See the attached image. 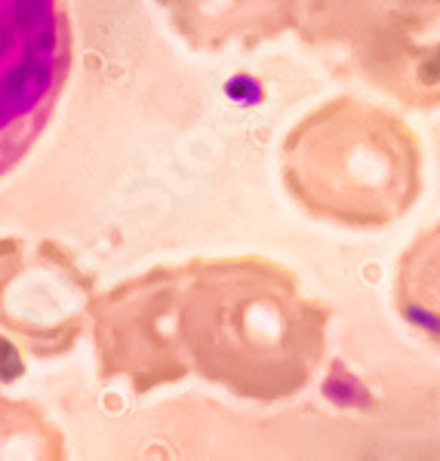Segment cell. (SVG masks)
I'll return each mask as SVG.
<instances>
[{
  "label": "cell",
  "instance_id": "277c9868",
  "mask_svg": "<svg viewBox=\"0 0 440 461\" xmlns=\"http://www.w3.org/2000/svg\"><path fill=\"white\" fill-rule=\"evenodd\" d=\"M71 65L74 28L65 0H0V178L47 130Z\"/></svg>",
  "mask_w": 440,
  "mask_h": 461
},
{
  "label": "cell",
  "instance_id": "7a4b0ae2",
  "mask_svg": "<svg viewBox=\"0 0 440 461\" xmlns=\"http://www.w3.org/2000/svg\"><path fill=\"white\" fill-rule=\"evenodd\" d=\"M287 182L308 210L379 225L413 200V139L382 111L335 102L289 136Z\"/></svg>",
  "mask_w": 440,
  "mask_h": 461
},
{
  "label": "cell",
  "instance_id": "3957f363",
  "mask_svg": "<svg viewBox=\"0 0 440 461\" xmlns=\"http://www.w3.org/2000/svg\"><path fill=\"white\" fill-rule=\"evenodd\" d=\"M311 41L400 99L440 102V0H296Z\"/></svg>",
  "mask_w": 440,
  "mask_h": 461
},
{
  "label": "cell",
  "instance_id": "6da1fadb",
  "mask_svg": "<svg viewBox=\"0 0 440 461\" xmlns=\"http://www.w3.org/2000/svg\"><path fill=\"white\" fill-rule=\"evenodd\" d=\"M320 317L274 265L197 262L176 271V345L185 373L243 397H280L308 378Z\"/></svg>",
  "mask_w": 440,
  "mask_h": 461
},
{
  "label": "cell",
  "instance_id": "5b68a950",
  "mask_svg": "<svg viewBox=\"0 0 440 461\" xmlns=\"http://www.w3.org/2000/svg\"><path fill=\"white\" fill-rule=\"evenodd\" d=\"M102 378H130L139 391L185 375L176 345V267L148 271L96 299Z\"/></svg>",
  "mask_w": 440,
  "mask_h": 461
},
{
  "label": "cell",
  "instance_id": "52a82bcc",
  "mask_svg": "<svg viewBox=\"0 0 440 461\" xmlns=\"http://www.w3.org/2000/svg\"><path fill=\"white\" fill-rule=\"evenodd\" d=\"M398 289H404L400 295L409 323L440 339V230L422 237L419 247L409 252Z\"/></svg>",
  "mask_w": 440,
  "mask_h": 461
},
{
  "label": "cell",
  "instance_id": "8992f818",
  "mask_svg": "<svg viewBox=\"0 0 440 461\" xmlns=\"http://www.w3.org/2000/svg\"><path fill=\"white\" fill-rule=\"evenodd\" d=\"M182 28L197 43H219V28L225 37L247 34L252 41L280 32L293 19L296 0H160Z\"/></svg>",
  "mask_w": 440,
  "mask_h": 461
}]
</instances>
